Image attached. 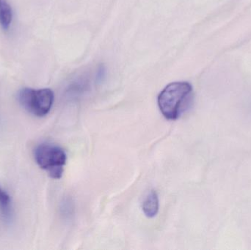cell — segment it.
I'll list each match as a JSON object with an SVG mask.
<instances>
[{"label":"cell","mask_w":251,"mask_h":250,"mask_svg":"<svg viewBox=\"0 0 251 250\" xmlns=\"http://www.w3.org/2000/svg\"><path fill=\"white\" fill-rule=\"evenodd\" d=\"M193 87L189 82H176L167 85L158 96L162 115L168 120H176L182 115L192 99Z\"/></svg>","instance_id":"1"},{"label":"cell","mask_w":251,"mask_h":250,"mask_svg":"<svg viewBox=\"0 0 251 250\" xmlns=\"http://www.w3.org/2000/svg\"><path fill=\"white\" fill-rule=\"evenodd\" d=\"M34 158L38 167L47 172L50 177L60 179L63 176L67 155L58 145L47 142L40 144L34 151Z\"/></svg>","instance_id":"2"},{"label":"cell","mask_w":251,"mask_h":250,"mask_svg":"<svg viewBox=\"0 0 251 250\" xmlns=\"http://www.w3.org/2000/svg\"><path fill=\"white\" fill-rule=\"evenodd\" d=\"M18 101L28 113L35 117H43L51 110L54 95L50 88H24L18 92Z\"/></svg>","instance_id":"3"},{"label":"cell","mask_w":251,"mask_h":250,"mask_svg":"<svg viewBox=\"0 0 251 250\" xmlns=\"http://www.w3.org/2000/svg\"><path fill=\"white\" fill-rule=\"evenodd\" d=\"M142 209L143 214L148 218H153L157 215L159 209V201L156 191H150L146 195L142 204Z\"/></svg>","instance_id":"4"},{"label":"cell","mask_w":251,"mask_h":250,"mask_svg":"<svg viewBox=\"0 0 251 250\" xmlns=\"http://www.w3.org/2000/svg\"><path fill=\"white\" fill-rule=\"evenodd\" d=\"M0 216L3 221L10 223L13 217L11 198L0 185Z\"/></svg>","instance_id":"5"},{"label":"cell","mask_w":251,"mask_h":250,"mask_svg":"<svg viewBox=\"0 0 251 250\" xmlns=\"http://www.w3.org/2000/svg\"><path fill=\"white\" fill-rule=\"evenodd\" d=\"M13 19L11 6L7 0H0V26L4 30H8Z\"/></svg>","instance_id":"6"},{"label":"cell","mask_w":251,"mask_h":250,"mask_svg":"<svg viewBox=\"0 0 251 250\" xmlns=\"http://www.w3.org/2000/svg\"><path fill=\"white\" fill-rule=\"evenodd\" d=\"M105 76V69L104 66H101L99 68L98 71H97V79L99 82H101L102 79Z\"/></svg>","instance_id":"7"}]
</instances>
